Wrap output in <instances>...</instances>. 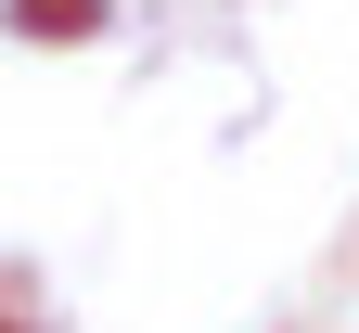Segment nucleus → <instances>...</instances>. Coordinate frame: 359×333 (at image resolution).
<instances>
[{
    "mask_svg": "<svg viewBox=\"0 0 359 333\" xmlns=\"http://www.w3.org/2000/svg\"><path fill=\"white\" fill-rule=\"evenodd\" d=\"M13 26H26V39H90L103 0H13Z\"/></svg>",
    "mask_w": 359,
    "mask_h": 333,
    "instance_id": "nucleus-1",
    "label": "nucleus"
}]
</instances>
